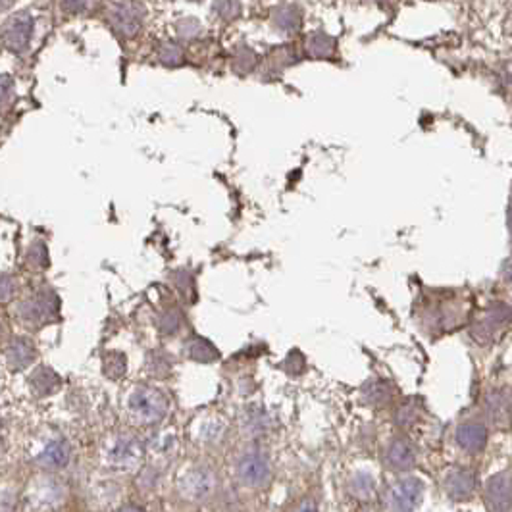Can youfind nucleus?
I'll return each mask as SVG.
<instances>
[{"label": "nucleus", "mask_w": 512, "mask_h": 512, "mask_svg": "<svg viewBox=\"0 0 512 512\" xmlns=\"http://www.w3.org/2000/svg\"><path fill=\"white\" fill-rule=\"evenodd\" d=\"M129 408L133 416L141 422H158L168 413V399L158 389L143 387L133 393Z\"/></svg>", "instance_id": "obj_1"}, {"label": "nucleus", "mask_w": 512, "mask_h": 512, "mask_svg": "<svg viewBox=\"0 0 512 512\" xmlns=\"http://www.w3.org/2000/svg\"><path fill=\"white\" fill-rule=\"evenodd\" d=\"M268 466L260 456H247L239 464V476L247 486H262L268 479Z\"/></svg>", "instance_id": "obj_2"}, {"label": "nucleus", "mask_w": 512, "mask_h": 512, "mask_svg": "<svg viewBox=\"0 0 512 512\" xmlns=\"http://www.w3.org/2000/svg\"><path fill=\"white\" fill-rule=\"evenodd\" d=\"M511 495L512 489L509 479H503L501 476L491 481V486L488 489V501L493 504V509L497 512H506L511 509Z\"/></svg>", "instance_id": "obj_3"}, {"label": "nucleus", "mask_w": 512, "mask_h": 512, "mask_svg": "<svg viewBox=\"0 0 512 512\" xmlns=\"http://www.w3.org/2000/svg\"><path fill=\"white\" fill-rule=\"evenodd\" d=\"M70 445H67L66 441H54V443H50L41 454V461L45 466H50V468H62V466H66L67 461H70Z\"/></svg>", "instance_id": "obj_4"}, {"label": "nucleus", "mask_w": 512, "mask_h": 512, "mask_svg": "<svg viewBox=\"0 0 512 512\" xmlns=\"http://www.w3.org/2000/svg\"><path fill=\"white\" fill-rule=\"evenodd\" d=\"M458 441L464 449H468L472 453H476L478 449L483 447L486 443V430L478 426V424H468V426H463L458 430Z\"/></svg>", "instance_id": "obj_5"}, {"label": "nucleus", "mask_w": 512, "mask_h": 512, "mask_svg": "<svg viewBox=\"0 0 512 512\" xmlns=\"http://www.w3.org/2000/svg\"><path fill=\"white\" fill-rule=\"evenodd\" d=\"M31 385H33L35 393L39 395H45V393H50L60 385V380L56 374L49 370V368H39L37 372L33 374L31 378Z\"/></svg>", "instance_id": "obj_6"}, {"label": "nucleus", "mask_w": 512, "mask_h": 512, "mask_svg": "<svg viewBox=\"0 0 512 512\" xmlns=\"http://www.w3.org/2000/svg\"><path fill=\"white\" fill-rule=\"evenodd\" d=\"M33 349H31V345L27 343V341H24V339H19V341H16L14 345H12V349H10V353H8V360H10V366L12 368H24V366H27V364L31 362L33 360Z\"/></svg>", "instance_id": "obj_7"}, {"label": "nucleus", "mask_w": 512, "mask_h": 512, "mask_svg": "<svg viewBox=\"0 0 512 512\" xmlns=\"http://www.w3.org/2000/svg\"><path fill=\"white\" fill-rule=\"evenodd\" d=\"M489 410L493 422L509 420L512 416V399L509 393H497L489 399Z\"/></svg>", "instance_id": "obj_8"}, {"label": "nucleus", "mask_w": 512, "mask_h": 512, "mask_svg": "<svg viewBox=\"0 0 512 512\" xmlns=\"http://www.w3.org/2000/svg\"><path fill=\"white\" fill-rule=\"evenodd\" d=\"M389 458L395 464V468H406L405 464L413 463V453H410V449L405 441H397L389 451Z\"/></svg>", "instance_id": "obj_9"}, {"label": "nucleus", "mask_w": 512, "mask_h": 512, "mask_svg": "<svg viewBox=\"0 0 512 512\" xmlns=\"http://www.w3.org/2000/svg\"><path fill=\"white\" fill-rule=\"evenodd\" d=\"M104 370H106L108 376H112V378H118V376H124V372H125L124 355H120V353H114V355H108L106 364H104Z\"/></svg>", "instance_id": "obj_10"}, {"label": "nucleus", "mask_w": 512, "mask_h": 512, "mask_svg": "<svg viewBox=\"0 0 512 512\" xmlns=\"http://www.w3.org/2000/svg\"><path fill=\"white\" fill-rule=\"evenodd\" d=\"M191 356L195 360H212V358L218 356V353H216V349L208 345L207 341H195L193 347H191Z\"/></svg>", "instance_id": "obj_11"}, {"label": "nucleus", "mask_w": 512, "mask_h": 512, "mask_svg": "<svg viewBox=\"0 0 512 512\" xmlns=\"http://www.w3.org/2000/svg\"><path fill=\"white\" fill-rule=\"evenodd\" d=\"M118 512H143V511L137 509V506H124V509H120Z\"/></svg>", "instance_id": "obj_12"}]
</instances>
